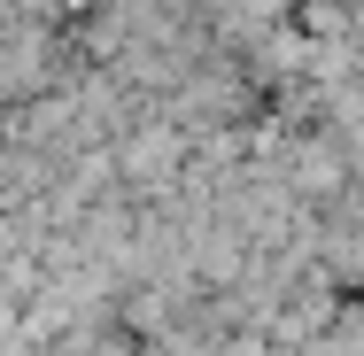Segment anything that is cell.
Wrapping results in <instances>:
<instances>
[{"instance_id":"cell-1","label":"cell","mask_w":364,"mask_h":356,"mask_svg":"<svg viewBox=\"0 0 364 356\" xmlns=\"http://www.w3.org/2000/svg\"><path fill=\"white\" fill-rule=\"evenodd\" d=\"M85 70L70 16H0V117L63 93Z\"/></svg>"}]
</instances>
